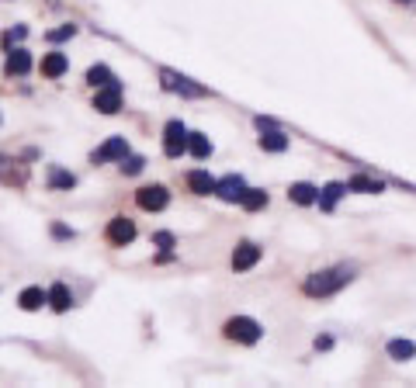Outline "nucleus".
Instances as JSON below:
<instances>
[{
  "mask_svg": "<svg viewBox=\"0 0 416 388\" xmlns=\"http://www.w3.org/2000/svg\"><path fill=\"white\" fill-rule=\"evenodd\" d=\"M354 278H357V267L354 264H333V267H322V271L306 274L302 294H309V298H329V294L347 288Z\"/></svg>",
  "mask_w": 416,
  "mask_h": 388,
  "instance_id": "f257e3e1",
  "label": "nucleus"
},
{
  "mask_svg": "<svg viewBox=\"0 0 416 388\" xmlns=\"http://www.w3.org/2000/svg\"><path fill=\"white\" fill-rule=\"evenodd\" d=\"M222 333H225V340L243 343V347H253V343L264 340V326H260L253 315H232V319H225Z\"/></svg>",
  "mask_w": 416,
  "mask_h": 388,
  "instance_id": "f03ea898",
  "label": "nucleus"
},
{
  "mask_svg": "<svg viewBox=\"0 0 416 388\" xmlns=\"http://www.w3.org/2000/svg\"><path fill=\"white\" fill-rule=\"evenodd\" d=\"M160 84H163V91H170V94H177V97H188V100H198V97L211 94L198 80H191V77H184V73L170 70V66H160Z\"/></svg>",
  "mask_w": 416,
  "mask_h": 388,
  "instance_id": "7ed1b4c3",
  "label": "nucleus"
},
{
  "mask_svg": "<svg viewBox=\"0 0 416 388\" xmlns=\"http://www.w3.org/2000/svg\"><path fill=\"white\" fill-rule=\"evenodd\" d=\"M163 153H167L170 160H181V156L188 153V125H184L181 118H170V121L163 125Z\"/></svg>",
  "mask_w": 416,
  "mask_h": 388,
  "instance_id": "20e7f679",
  "label": "nucleus"
},
{
  "mask_svg": "<svg viewBox=\"0 0 416 388\" xmlns=\"http://www.w3.org/2000/svg\"><path fill=\"white\" fill-rule=\"evenodd\" d=\"M135 218H128V215H114L111 222H107V229H104V239L111 243V246H128L132 239H135Z\"/></svg>",
  "mask_w": 416,
  "mask_h": 388,
  "instance_id": "39448f33",
  "label": "nucleus"
},
{
  "mask_svg": "<svg viewBox=\"0 0 416 388\" xmlns=\"http://www.w3.org/2000/svg\"><path fill=\"white\" fill-rule=\"evenodd\" d=\"M260 257H264V250L257 246V243H250V239H243V243H236V250H232V271L236 274H246V271H253L257 264H260Z\"/></svg>",
  "mask_w": 416,
  "mask_h": 388,
  "instance_id": "423d86ee",
  "label": "nucleus"
},
{
  "mask_svg": "<svg viewBox=\"0 0 416 388\" xmlns=\"http://www.w3.org/2000/svg\"><path fill=\"white\" fill-rule=\"evenodd\" d=\"M135 204H139L142 211H163V208L170 204V191H167L163 184H142V188L135 191Z\"/></svg>",
  "mask_w": 416,
  "mask_h": 388,
  "instance_id": "0eeeda50",
  "label": "nucleus"
},
{
  "mask_svg": "<svg viewBox=\"0 0 416 388\" xmlns=\"http://www.w3.org/2000/svg\"><path fill=\"white\" fill-rule=\"evenodd\" d=\"M0 184H7V188H24V184H28V163H21L17 156L0 153Z\"/></svg>",
  "mask_w": 416,
  "mask_h": 388,
  "instance_id": "6e6552de",
  "label": "nucleus"
},
{
  "mask_svg": "<svg viewBox=\"0 0 416 388\" xmlns=\"http://www.w3.org/2000/svg\"><path fill=\"white\" fill-rule=\"evenodd\" d=\"M125 156H128V142H125V135H111L107 142H101V146L91 153L94 163H118V160H125Z\"/></svg>",
  "mask_w": 416,
  "mask_h": 388,
  "instance_id": "1a4fd4ad",
  "label": "nucleus"
},
{
  "mask_svg": "<svg viewBox=\"0 0 416 388\" xmlns=\"http://www.w3.org/2000/svg\"><path fill=\"white\" fill-rule=\"evenodd\" d=\"M94 107H98L101 114H118V111H121V84L111 80V84L98 87V94H94Z\"/></svg>",
  "mask_w": 416,
  "mask_h": 388,
  "instance_id": "9d476101",
  "label": "nucleus"
},
{
  "mask_svg": "<svg viewBox=\"0 0 416 388\" xmlns=\"http://www.w3.org/2000/svg\"><path fill=\"white\" fill-rule=\"evenodd\" d=\"M3 73H7V77H28V73H31V52H28L24 45H14V49H7Z\"/></svg>",
  "mask_w": 416,
  "mask_h": 388,
  "instance_id": "9b49d317",
  "label": "nucleus"
},
{
  "mask_svg": "<svg viewBox=\"0 0 416 388\" xmlns=\"http://www.w3.org/2000/svg\"><path fill=\"white\" fill-rule=\"evenodd\" d=\"M243 191H246V181H243L239 174H225V177H218V184H215V197H222L225 204H239Z\"/></svg>",
  "mask_w": 416,
  "mask_h": 388,
  "instance_id": "f8f14e48",
  "label": "nucleus"
},
{
  "mask_svg": "<svg viewBox=\"0 0 416 388\" xmlns=\"http://www.w3.org/2000/svg\"><path fill=\"white\" fill-rule=\"evenodd\" d=\"M257 146H260L264 153H285V149H288V135H285L278 125H260Z\"/></svg>",
  "mask_w": 416,
  "mask_h": 388,
  "instance_id": "ddd939ff",
  "label": "nucleus"
},
{
  "mask_svg": "<svg viewBox=\"0 0 416 388\" xmlns=\"http://www.w3.org/2000/svg\"><path fill=\"white\" fill-rule=\"evenodd\" d=\"M42 305H49V291L42 288V285L21 288V294H17V308H21V312H38Z\"/></svg>",
  "mask_w": 416,
  "mask_h": 388,
  "instance_id": "4468645a",
  "label": "nucleus"
},
{
  "mask_svg": "<svg viewBox=\"0 0 416 388\" xmlns=\"http://www.w3.org/2000/svg\"><path fill=\"white\" fill-rule=\"evenodd\" d=\"M49 291V308L52 312H70L73 305H77V298H73V291H70V285H63V281H56Z\"/></svg>",
  "mask_w": 416,
  "mask_h": 388,
  "instance_id": "2eb2a0df",
  "label": "nucleus"
},
{
  "mask_svg": "<svg viewBox=\"0 0 416 388\" xmlns=\"http://www.w3.org/2000/svg\"><path fill=\"white\" fill-rule=\"evenodd\" d=\"M66 70H70V59H66V52H45V56H42V77H49V80H59Z\"/></svg>",
  "mask_w": 416,
  "mask_h": 388,
  "instance_id": "dca6fc26",
  "label": "nucleus"
},
{
  "mask_svg": "<svg viewBox=\"0 0 416 388\" xmlns=\"http://www.w3.org/2000/svg\"><path fill=\"white\" fill-rule=\"evenodd\" d=\"M347 191H357V194H382L385 191V181L382 177H371V174H354L347 181Z\"/></svg>",
  "mask_w": 416,
  "mask_h": 388,
  "instance_id": "f3484780",
  "label": "nucleus"
},
{
  "mask_svg": "<svg viewBox=\"0 0 416 388\" xmlns=\"http://www.w3.org/2000/svg\"><path fill=\"white\" fill-rule=\"evenodd\" d=\"M343 194H347V181H329L326 188H319V201H315V204H319L322 211H333Z\"/></svg>",
  "mask_w": 416,
  "mask_h": 388,
  "instance_id": "a211bd4d",
  "label": "nucleus"
},
{
  "mask_svg": "<svg viewBox=\"0 0 416 388\" xmlns=\"http://www.w3.org/2000/svg\"><path fill=\"white\" fill-rule=\"evenodd\" d=\"M184 181H188V188L198 194V197H208V194H215V184H218V181H215V177H211L208 170H188V177H184Z\"/></svg>",
  "mask_w": 416,
  "mask_h": 388,
  "instance_id": "6ab92c4d",
  "label": "nucleus"
},
{
  "mask_svg": "<svg viewBox=\"0 0 416 388\" xmlns=\"http://www.w3.org/2000/svg\"><path fill=\"white\" fill-rule=\"evenodd\" d=\"M288 201H295V204H302V208H309L319 201V188L309 184V181H295L292 188H288Z\"/></svg>",
  "mask_w": 416,
  "mask_h": 388,
  "instance_id": "aec40b11",
  "label": "nucleus"
},
{
  "mask_svg": "<svg viewBox=\"0 0 416 388\" xmlns=\"http://www.w3.org/2000/svg\"><path fill=\"white\" fill-rule=\"evenodd\" d=\"M385 354H389L392 361L406 364V361H413V357H416V343H413V340H403V336H396V340H389V343H385Z\"/></svg>",
  "mask_w": 416,
  "mask_h": 388,
  "instance_id": "412c9836",
  "label": "nucleus"
},
{
  "mask_svg": "<svg viewBox=\"0 0 416 388\" xmlns=\"http://www.w3.org/2000/svg\"><path fill=\"white\" fill-rule=\"evenodd\" d=\"M73 188H77V174L63 167H49V191H73Z\"/></svg>",
  "mask_w": 416,
  "mask_h": 388,
  "instance_id": "4be33fe9",
  "label": "nucleus"
},
{
  "mask_svg": "<svg viewBox=\"0 0 416 388\" xmlns=\"http://www.w3.org/2000/svg\"><path fill=\"white\" fill-rule=\"evenodd\" d=\"M267 204H271V194L264 191V188H246L243 197H239V208H246V211H260Z\"/></svg>",
  "mask_w": 416,
  "mask_h": 388,
  "instance_id": "5701e85b",
  "label": "nucleus"
},
{
  "mask_svg": "<svg viewBox=\"0 0 416 388\" xmlns=\"http://www.w3.org/2000/svg\"><path fill=\"white\" fill-rule=\"evenodd\" d=\"M188 153L195 160H208L211 156V139H208L205 132H188Z\"/></svg>",
  "mask_w": 416,
  "mask_h": 388,
  "instance_id": "b1692460",
  "label": "nucleus"
},
{
  "mask_svg": "<svg viewBox=\"0 0 416 388\" xmlns=\"http://www.w3.org/2000/svg\"><path fill=\"white\" fill-rule=\"evenodd\" d=\"M111 80H114V73H111L104 63H98V66H91V70H87V84H91L94 91L104 87V84H111Z\"/></svg>",
  "mask_w": 416,
  "mask_h": 388,
  "instance_id": "393cba45",
  "label": "nucleus"
},
{
  "mask_svg": "<svg viewBox=\"0 0 416 388\" xmlns=\"http://www.w3.org/2000/svg\"><path fill=\"white\" fill-rule=\"evenodd\" d=\"M118 167H121V174H125V177H135V174H142V170H146V160H142V156H135V153H128L125 160H118Z\"/></svg>",
  "mask_w": 416,
  "mask_h": 388,
  "instance_id": "a878e982",
  "label": "nucleus"
},
{
  "mask_svg": "<svg viewBox=\"0 0 416 388\" xmlns=\"http://www.w3.org/2000/svg\"><path fill=\"white\" fill-rule=\"evenodd\" d=\"M73 35H77V24H59V28L45 31V38H49V42H70Z\"/></svg>",
  "mask_w": 416,
  "mask_h": 388,
  "instance_id": "bb28decb",
  "label": "nucleus"
},
{
  "mask_svg": "<svg viewBox=\"0 0 416 388\" xmlns=\"http://www.w3.org/2000/svg\"><path fill=\"white\" fill-rule=\"evenodd\" d=\"M24 35H28V28H24V24H17V28L3 31V49H14V42H24Z\"/></svg>",
  "mask_w": 416,
  "mask_h": 388,
  "instance_id": "cd10ccee",
  "label": "nucleus"
},
{
  "mask_svg": "<svg viewBox=\"0 0 416 388\" xmlns=\"http://www.w3.org/2000/svg\"><path fill=\"white\" fill-rule=\"evenodd\" d=\"M153 243H156L160 250H174V246H177L174 232H167V229H163V232H153Z\"/></svg>",
  "mask_w": 416,
  "mask_h": 388,
  "instance_id": "c85d7f7f",
  "label": "nucleus"
},
{
  "mask_svg": "<svg viewBox=\"0 0 416 388\" xmlns=\"http://www.w3.org/2000/svg\"><path fill=\"white\" fill-rule=\"evenodd\" d=\"M52 236H56V239H73V229H66V225H52Z\"/></svg>",
  "mask_w": 416,
  "mask_h": 388,
  "instance_id": "c756f323",
  "label": "nucleus"
},
{
  "mask_svg": "<svg viewBox=\"0 0 416 388\" xmlns=\"http://www.w3.org/2000/svg\"><path fill=\"white\" fill-rule=\"evenodd\" d=\"M333 347V336H315V350H329Z\"/></svg>",
  "mask_w": 416,
  "mask_h": 388,
  "instance_id": "7c9ffc66",
  "label": "nucleus"
},
{
  "mask_svg": "<svg viewBox=\"0 0 416 388\" xmlns=\"http://www.w3.org/2000/svg\"><path fill=\"white\" fill-rule=\"evenodd\" d=\"M396 3H416V0H396Z\"/></svg>",
  "mask_w": 416,
  "mask_h": 388,
  "instance_id": "2f4dec72",
  "label": "nucleus"
},
{
  "mask_svg": "<svg viewBox=\"0 0 416 388\" xmlns=\"http://www.w3.org/2000/svg\"><path fill=\"white\" fill-rule=\"evenodd\" d=\"M0 121H3V118H0Z\"/></svg>",
  "mask_w": 416,
  "mask_h": 388,
  "instance_id": "473e14b6",
  "label": "nucleus"
}]
</instances>
